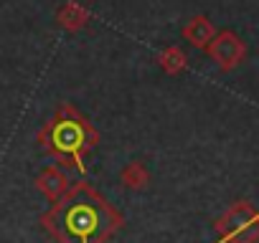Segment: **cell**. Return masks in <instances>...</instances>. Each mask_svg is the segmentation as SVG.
<instances>
[{
  "instance_id": "1",
  "label": "cell",
  "mask_w": 259,
  "mask_h": 243,
  "mask_svg": "<svg viewBox=\"0 0 259 243\" xmlns=\"http://www.w3.org/2000/svg\"><path fill=\"white\" fill-rule=\"evenodd\" d=\"M44 228L61 243H102L122 228V215L94 188L76 183L54 200Z\"/></svg>"
},
{
  "instance_id": "2",
  "label": "cell",
  "mask_w": 259,
  "mask_h": 243,
  "mask_svg": "<svg viewBox=\"0 0 259 243\" xmlns=\"http://www.w3.org/2000/svg\"><path fill=\"white\" fill-rule=\"evenodd\" d=\"M41 142L56 157L76 165L79 172H84V152L94 145V130L84 116L64 106L61 114L54 122H49V127L41 132Z\"/></svg>"
},
{
  "instance_id": "3",
  "label": "cell",
  "mask_w": 259,
  "mask_h": 243,
  "mask_svg": "<svg viewBox=\"0 0 259 243\" xmlns=\"http://www.w3.org/2000/svg\"><path fill=\"white\" fill-rule=\"evenodd\" d=\"M38 188H41L51 200H59V198L66 193V175L59 172V170H49V172L38 180Z\"/></svg>"
}]
</instances>
